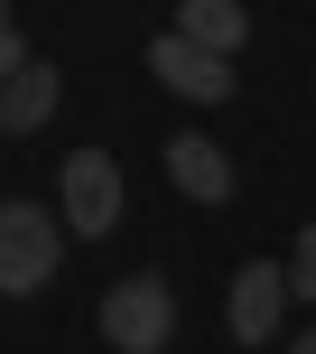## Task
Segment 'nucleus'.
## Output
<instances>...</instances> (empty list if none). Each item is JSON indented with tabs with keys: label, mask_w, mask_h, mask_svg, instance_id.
<instances>
[{
	"label": "nucleus",
	"mask_w": 316,
	"mask_h": 354,
	"mask_svg": "<svg viewBox=\"0 0 316 354\" xmlns=\"http://www.w3.org/2000/svg\"><path fill=\"white\" fill-rule=\"evenodd\" d=\"M56 261H66V252H56V224L28 205V196H10V205H0V299H28V289H47V280H56Z\"/></svg>",
	"instance_id": "1"
},
{
	"label": "nucleus",
	"mask_w": 316,
	"mask_h": 354,
	"mask_svg": "<svg viewBox=\"0 0 316 354\" xmlns=\"http://www.w3.org/2000/svg\"><path fill=\"white\" fill-rule=\"evenodd\" d=\"M103 336L121 345V354H158L177 336V299H168V280H158V270H140V280H121L103 299Z\"/></svg>",
	"instance_id": "2"
},
{
	"label": "nucleus",
	"mask_w": 316,
	"mask_h": 354,
	"mask_svg": "<svg viewBox=\"0 0 316 354\" xmlns=\"http://www.w3.org/2000/svg\"><path fill=\"white\" fill-rule=\"evenodd\" d=\"M66 224L84 243H103L121 224V168H112V149H75L66 159Z\"/></svg>",
	"instance_id": "3"
},
{
	"label": "nucleus",
	"mask_w": 316,
	"mask_h": 354,
	"mask_svg": "<svg viewBox=\"0 0 316 354\" xmlns=\"http://www.w3.org/2000/svg\"><path fill=\"white\" fill-rule=\"evenodd\" d=\"M149 75L168 93H186V103H233V66L224 56H205V47H186V37H149Z\"/></svg>",
	"instance_id": "4"
},
{
	"label": "nucleus",
	"mask_w": 316,
	"mask_h": 354,
	"mask_svg": "<svg viewBox=\"0 0 316 354\" xmlns=\"http://www.w3.org/2000/svg\"><path fill=\"white\" fill-rule=\"evenodd\" d=\"M279 299H288V270H270V261H251L242 280H233V299H224V326L242 345H261V336H279Z\"/></svg>",
	"instance_id": "5"
},
{
	"label": "nucleus",
	"mask_w": 316,
	"mask_h": 354,
	"mask_svg": "<svg viewBox=\"0 0 316 354\" xmlns=\"http://www.w3.org/2000/svg\"><path fill=\"white\" fill-rule=\"evenodd\" d=\"M168 177H177V196H195V205H224L233 196V159L205 140V131H177L168 140Z\"/></svg>",
	"instance_id": "6"
},
{
	"label": "nucleus",
	"mask_w": 316,
	"mask_h": 354,
	"mask_svg": "<svg viewBox=\"0 0 316 354\" xmlns=\"http://www.w3.org/2000/svg\"><path fill=\"white\" fill-rule=\"evenodd\" d=\"M177 37H186V47H205V56H224V66H233V47L251 37V19L233 10V0H186V10H177Z\"/></svg>",
	"instance_id": "7"
},
{
	"label": "nucleus",
	"mask_w": 316,
	"mask_h": 354,
	"mask_svg": "<svg viewBox=\"0 0 316 354\" xmlns=\"http://www.w3.org/2000/svg\"><path fill=\"white\" fill-rule=\"evenodd\" d=\"M56 93H66V84H56V66H47V56H28V75L0 93V131H47V122H56Z\"/></svg>",
	"instance_id": "8"
},
{
	"label": "nucleus",
	"mask_w": 316,
	"mask_h": 354,
	"mask_svg": "<svg viewBox=\"0 0 316 354\" xmlns=\"http://www.w3.org/2000/svg\"><path fill=\"white\" fill-rule=\"evenodd\" d=\"M288 289H298V299H316V224L298 233V261H288Z\"/></svg>",
	"instance_id": "9"
},
{
	"label": "nucleus",
	"mask_w": 316,
	"mask_h": 354,
	"mask_svg": "<svg viewBox=\"0 0 316 354\" xmlns=\"http://www.w3.org/2000/svg\"><path fill=\"white\" fill-rule=\"evenodd\" d=\"M298 354H316V326H307V336H298Z\"/></svg>",
	"instance_id": "10"
},
{
	"label": "nucleus",
	"mask_w": 316,
	"mask_h": 354,
	"mask_svg": "<svg viewBox=\"0 0 316 354\" xmlns=\"http://www.w3.org/2000/svg\"><path fill=\"white\" fill-rule=\"evenodd\" d=\"M0 28H10V10H0Z\"/></svg>",
	"instance_id": "11"
}]
</instances>
